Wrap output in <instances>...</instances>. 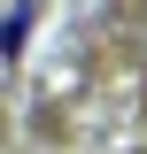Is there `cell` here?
I'll return each instance as SVG.
<instances>
[{"label": "cell", "mask_w": 147, "mask_h": 154, "mask_svg": "<svg viewBox=\"0 0 147 154\" xmlns=\"http://www.w3.org/2000/svg\"><path fill=\"white\" fill-rule=\"evenodd\" d=\"M31 23H39V0H8V23H0V54L8 62L31 46Z\"/></svg>", "instance_id": "6da1fadb"}]
</instances>
